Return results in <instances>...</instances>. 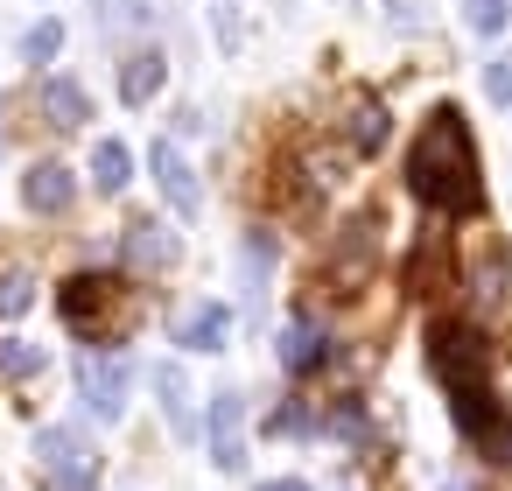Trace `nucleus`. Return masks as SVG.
Wrapping results in <instances>:
<instances>
[{
  "instance_id": "f257e3e1",
  "label": "nucleus",
  "mask_w": 512,
  "mask_h": 491,
  "mask_svg": "<svg viewBox=\"0 0 512 491\" xmlns=\"http://www.w3.org/2000/svg\"><path fill=\"white\" fill-rule=\"evenodd\" d=\"M428 365H435V379L449 386V414H456L463 442L498 449L491 463H505L512 421H505V407H498V393H491V344H484L463 316H442V323H428Z\"/></svg>"
},
{
  "instance_id": "f03ea898",
  "label": "nucleus",
  "mask_w": 512,
  "mask_h": 491,
  "mask_svg": "<svg viewBox=\"0 0 512 491\" xmlns=\"http://www.w3.org/2000/svg\"><path fill=\"white\" fill-rule=\"evenodd\" d=\"M400 176H407L414 204H428V211H442V218H470V211L484 204L477 148H470V127H463L456 106H435V113H428V127L414 134Z\"/></svg>"
},
{
  "instance_id": "7ed1b4c3",
  "label": "nucleus",
  "mask_w": 512,
  "mask_h": 491,
  "mask_svg": "<svg viewBox=\"0 0 512 491\" xmlns=\"http://www.w3.org/2000/svg\"><path fill=\"white\" fill-rule=\"evenodd\" d=\"M57 316H64L78 337H106V323H113V316H134V302H127V288H120L113 274H78V281L57 288Z\"/></svg>"
},
{
  "instance_id": "20e7f679",
  "label": "nucleus",
  "mask_w": 512,
  "mask_h": 491,
  "mask_svg": "<svg viewBox=\"0 0 512 491\" xmlns=\"http://www.w3.org/2000/svg\"><path fill=\"white\" fill-rule=\"evenodd\" d=\"M36 456H43V491H92L99 484V449L71 421L36 428Z\"/></svg>"
},
{
  "instance_id": "39448f33",
  "label": "nucleus",
  "mask_w": 512,
  "mask_h": 491,
  "mask_svg": "<svg viewBox=\"0 0 512 491\" xmlns=\"http://www.w3.org/2000/svg\"><path fill=\"white\" fill-rule=\"evenodd\" d=\"M78 393L99 421H120L127 414V393H134V358L127 351H85L78 358Z\"/></svg>"
},
{
  "instance_id": "423d86ee",
  "label": "nucleus",
  "mask_w": 512,
  "mask_h": 491,
  "mask_svg": "<svg viewBox=\"0 0 512 491\" xmlns=\"http://www.w3.org/2000/svg\"><path fill=\"white\" fill-rule=\"evenodd\" d=\"M211 463L246 470V393H232V386L211 400Z\"/></svg>"
},
{
  "instance_id": "0eeeda50",
  "label": "nucleus",
  "mask_w": 512,
  "mask_h": 491,
  "mask_svg": "<svg viewBox=\"0 0 512 491\" xmlns=\"http://www.w3.org/2000/svg\"><path fill=\"white\" fill-rule=\"evenodd\" d=\"M148 162H155V183H162V197H169V211H176V218H197V211H204V190H197V169H190V162H183V155H176L169 141H155V155H148Z\"/></svg>"
},
{
  "instance_id": "6e6552de",
  "label": "nucleus",
  "mask_w": 512,
  "mask_h": 491,
  "mask_svg": "<svg viewBox=\"0 0 512 491\" xmlns=\"http://www.w3.org/2000/svg\"><path fill=\"white\" fill-rule=\"evenodd\" d=\"M71 197H78V183H71V169H64V162H36V169L22 176V204H29L36 218H64V211H71Z\"/></svg>"
},
{
  "instance_id": "1a4fd4ad",
  "label": "nucleus",
  "mask_w": 512,
  "mask_h": 491,
  "mask_svg": "<svg viewBox=\"0 0 512 491\" xmlns=\"http://www.w3.org/2000/svg\"><path fill=\"white\" fill-rule=\"evenodd\" d=\"M176 253H183V239H176L169 225H155V218L127 225V267H141V274H169Z\"/></svg>"
},
{
  "instance_id": "9d476101",
  "label": "nucleus",
  "mask_w": 512,
  "mask_h": 491,
  "mask_svg": "<svg viewBox=\"0 0 512 491\" xmlns=\"http://www.w3.org/2000/svg\"><path fill=\"white\" fill-rule=\"evenodd\" d=\"M162 78H169V57H162V50H134V57L120 64V99H127V106H148V99L162 92Z\"/></svg>"
},
{
  "instance_id": "9b49d317",
  "label": "nucleus",
  "mask_w": 512,
  "mask_h": 491,
  "mask_svg": "<svg viewBox=\"0 0 512 491\" xmlns=\"http://www.w3.org/2000/svg\"><path fill=\"white\" fill-rule=\"evenodd\" d=\"M225 337H232V309H225V302L190 309L183 330H176V344H190V351H225Z\"/></svg>"
},
{
  "instance_id": "f8f14e48",
  "label": "nucleus",
  "mask_w": 512,
  "mask_h": 491,
  "mask_svg": "<svg viewBox=\"0 0 512 491\" xmlns=\"http://www.w3.org/2000/svg\"><path fill=\"white\" fill-rule=\"evenodd\" d=\"M155 393H162V414H169V428L176 435H197V407H190V379H183V365H155Z\"/></svg>"
},
{
  "instance_id": "ddd939ff",
  "label": "nucleus",
  "mask_w": 512,
  "mask_h": 491,
  "mask_svg": "<svg viewBox=\"0 0 512 491\" xmlns=\"http://www.w3.org/2000/svg\"><path fill=\"white\" fill-rule=\"evenodd\" d=\"M43 113H50L57 127H85V120H92V99H85L78 78H50V85H43Z\"/></svg>"
},
{
  "instance_id": "4468645a",
  "label": "nucleus",
  "mask_w": 512,
  "mask_h": 491,
  "mask_svg": "<svg viewBox=\"0 0 512 491\" xmlns=\"http://www.w3.org/2000/svg\"><path fill=\"white\" fill-rule=\"evenodd\" d=\"M274 351H281V372H309V365L323 358V330H316L309 316H295V323L281 330V344H274Z\"/></svg>"
},
{
  "instance_id": "2eb2a0df",
  "label": "nucleus",
  "mask_w": 512,
  "mask_h": 491,
  "mask_svg": "<svg viewBox=\"0 0 512 491\" xmlns=\"http://www.w3.org/2000/svg\"><path fill=\"white\" fill-rule=\"evenodd\" d=\"M155 0H99V29L106 36H134V29H155Z\"/></svg>"
},
{
  "instance_id": "dca6fc26",
  "label": "nucleus",
  "mask_w": 512,
  "mask_h": 491,
  "mask_svg": "<svg viewBox=\"0 0 512 491\" xmlns=\"http://www.w3.org/2000/svg\"><path fill=\"white\" fill-rule=\"evenodd\" d=\"M92 183H99L106 197H120V190L134 183V155H127L120 141H99V148H92Z\"/></svg>"
},
{
  "instance_id": "f3484780",
  "label": "nucleus",
  "mask_w": 512,
  "mask_h": 491,
  "mask_svg": "<svg viewBox=\"0 0 512 491\" xmlns=\"http://www.w3.org/2000/svg\"><path fill=\"white\" fill-rule=\"evenodd\" d=\"M36 302V274L29 267H8V274H0V316H22Z\"/></svg>"
},
{
  "instance_id": "a211bd4d",
  "label": "nucleus",
  "mask_w": 512,
  "mask_h": 491,
  "mask_svg": "<svg viewBox=\"0 0 512 491\" xmlns=\"http://www.w3.org/2000/svg\"><path fill=\"white\" fill-rule=\"evenodd\" d=\"M22 50H29V64H50V57H64V22H36V29L22 36Z\"/></svg>"
},
{
  "instance_id": "6ab92c4d",
  "label": "nucleus",
  "mask_w": 512,
  "mask_h": 491,
  "mask_svg": "<svg viewBox=\"0 0 512 491\" xmlns=\"http://www.w3.org/2000/svg\"><path fill=\"white\" fill-rule=\"evenodd\" d=\"M0 372L36 379V372H43V351H36V344H22V337H15V344H0Z\"/></svg>"
},
{
  "instance_id": "aec40b11",
  "label": "nucleus",
  "mask_w": 512,
  "mask_h": 491,
  "mask_svg": "<svg viewBox=\"0 0 512 491\" xmlns=\"http://www.w3.org/2000/svg\"><path fill=\"white\" fill-rule=\"evenodd\" d=\"M463 15H470V29H477V36H498L512 8H505V0H463Z\"/></svg>"
},
{
  "instance_id": "412c9836",
  "label": "nucleus",
  "mask_w": 512,
  "mask_h": 491,
  "mask_svg": "<svg viewBox=\"0 0 512 491\" xmlns=\"http://www.w3.org/2000/svg\"><path fill=\"white\" fill-rule=\"evenodd\" d=\"M484 92H491L498 106H512V50H498V57L484 64Z\"/></svg>"
},
{
  "instance_id": "4be33fe9",
  "label": "nucleus",
  "mask_w": 512,
  "mask_h": 491,
  "mask_svg": "<svg viewBox=\"0 0 512 491\" xmlns=\"http://www.w3.org/2000/svg\"><path fill=\"white\" fill-rule=\"evenodd\" d=\"M351 134H358V148L372 155V148L386 141V113H379V106H358V127H351Z\"/></svg>"
},
{
  "instance_id": "5701e85b",
  "label": "nucleus",
  "mask_w": 512,
  "mask_h": 491,
  "mask_svg": "<svg viewBox=\"0 0 512 491\" xmlns=\"http://www.w3.org/2000/svg\"><path fill=\"white\" fill-rule=\"evenodd\" d=\"M211 22H218V43L239 50V0H211Z\"/></svg>"
},
{
  "instance_id": "b1692460",
  "label": "nucleus",
  "mask_w": 512,
  "mask_h": 491,
  "mask_svg": "<svg viewBox=\"0 0 512 491\" xmlns=\"http://www.w3.org/2000/svg\"><path fill=\"white\" fill-rule=\"evenodd\" d=\"M260 491H309V484H302V477H267Z\"/></svg>"
},
{
  "instance_id": "393cba45",
  "label": "nucleus",
  "mask_w": 512,
  "mask_h": 491,
  "mask_svg": "<svg viewBox=\"0 0 512 491\" xmlns=\"http://www.w3.org/2000/svg\"><path fill=\"white\" fill-rule=\"evenodd\" d=\"M337 491H358V484H337Z\"/></svg>"
},
{
  "instance_id": "a878e982",
  "label": "nucleus",
  "mask_w": 512,
  "mask_h": 491,
  "mask_svg": "<svg viewBox=\"0 0 512 491\" xmlns=\"http://www.w3.org/2000/svg\"><path fill=\"white\" fill-rule=\"evenodd\" d=\"M442 491H463V484H442Z\"/></svg>"
}]
</instances>
